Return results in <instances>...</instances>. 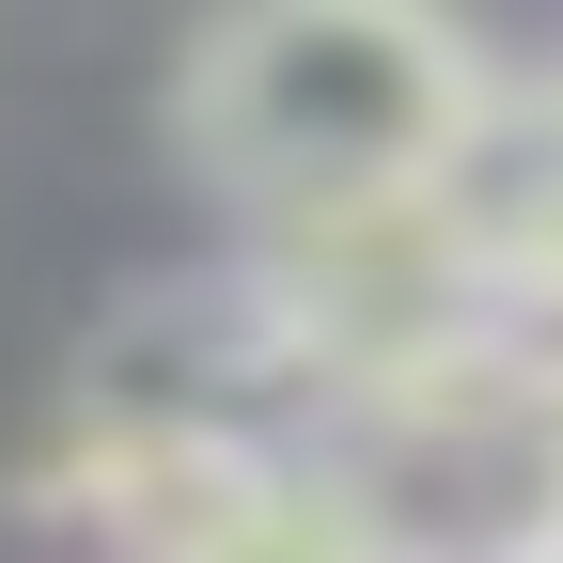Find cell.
<instances>
[{"instance_id": "6da1fadb", "label": "cell", "mask_w": 563, "mask_h": 563, "mask_svg": "<svg viewBox=\"0 0 563 563\" xmlns=\"http://www.w3.org/2000/svg\"><path fill=\"white\" fill-rule=\"evenodd\" d=\"M501 63L454 32V0H220L173 63V157L235 203V220H329V203L439 188Z\"/></svg>"}]
</instances>
